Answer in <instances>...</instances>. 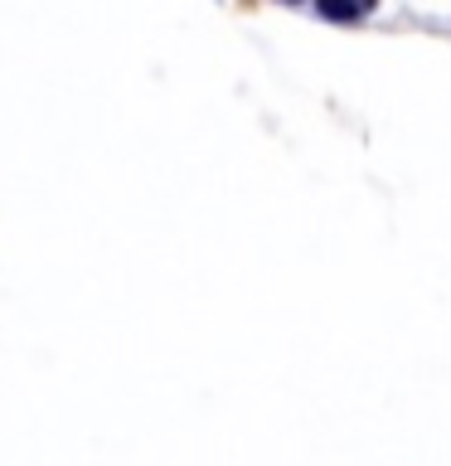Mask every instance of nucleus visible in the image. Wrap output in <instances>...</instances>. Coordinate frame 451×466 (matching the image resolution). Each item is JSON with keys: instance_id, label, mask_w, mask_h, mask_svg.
Wrapping results in <instances>:
<instances>
[{"instance_id": "nucleus-1", "label": "nucleus", "mask_w": 451, "mask_h": 466, "mask_svg": "<svg viewBox=\"0 0 451 466\" xmlns=\"http://www.w3.org/2000/svg\"><path fill=\"white\" fill-rule=\"evenodd\" d=\"M374 5H345V0H320L316 5V15L320 20H335V25H349V20H364Z\"/></svg>"}]
</instances>
